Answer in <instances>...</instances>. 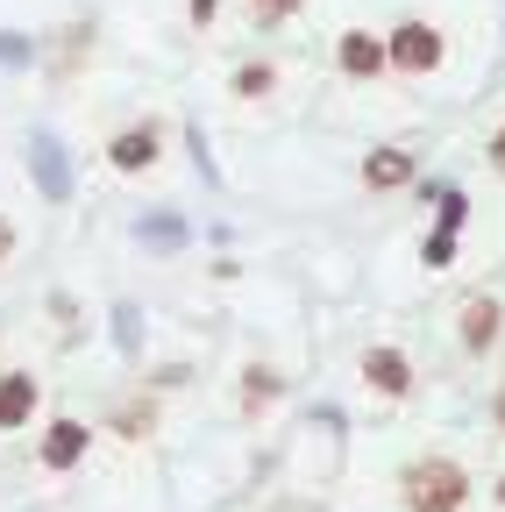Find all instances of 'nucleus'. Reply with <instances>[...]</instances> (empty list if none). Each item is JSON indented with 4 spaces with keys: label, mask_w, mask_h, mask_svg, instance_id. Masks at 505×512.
<instances>
[{
    "label": "nucleus",
    "mask_w": 505,
    "mask_h": 512,
    "mask_svg": "<svg viewBox=\"0 0 505 512\" xmlns=\"http://www.w3.org/2000/svg\"><path fill=\"white\" fill-rule=\"evenodd\" d=\"M399 498L406 512H463L470 505V470L449 463V456H420L399 470Z\"/></svg>",
    "instance_id": "nucleus-1"
},
{
    "label": "nucleus",
    "mask_w": 505,
    "mask_h": 512,
    "mask_svg": "<svg viewBox=\"0 0 505 512\" xmlns=\"http://www.w3.org/2000/svg\"><path fill=\"white\" fill-rule=\"evenodd\" d=\"M441 57H449V43H441V29H434V22H399V29H392V43H385V64H399L406 79H427Z\"/></svg>",
    "instance_id": "nucleus-2"
},
{
    "label": "nucleus",
    "mask_w": 505,
    "mask_h": 512,
    "mask_svg": "<svg viewBox=\"0 0 505 512\" xmlns=\"http://www.w3.org/2000/svg\"><path fill=\"white\" fill-rule=\"evenodd\" d=\"M29 171H36V192H43L50 207L72 200V164H65V143H57L50 128H36V136H29Z\"/></svg>",
    "instance_id": "nucleus-3"
},
{
    "label": "nucleus",
    "mask_w": 505,
    "mask_h": 512,
    "mask_svg": "<svg viewBox=\"0 0 505 512\" xmlns=\"http://www.w3.org/2000/svg\"><path fill=\"white\" fill-rule=\"evenodd\" d=\"M335 64L349 79H377L385 72V43H377L370 29H342V43H335Z\"/></svg>",
    "instance_id": "nucleus-4"
},
{
    "label": "nucleus",
    "mask_w": 505,
    "mask_h": 512,
    "mask_svg": "<svg viewBox=\"0 0 505 512\" xmlns=\"http://www.w3.org/2000/svg\"><path fill=\"white\" fill-rule=\"evenodd\" d=\"M498 335H505V306H498V299H484V292H477V299H463V349H477V356H484Z\"/></svg>",
    "instance_id": "nucleus-5"
},
{
    "label": "nucleus",
    "mask_w": 505,
    "mask_h": 512,
    "mask_svg": "<svg viewBox=\"0 0 505 512\" xmlns=\"http://www.w3.org/2000/svg\"><path fill=\"white\" fill-rule=\"evenodd\" d=\"M86 427L79 420H50V434H43V470H79V456H86Z\"/></svg>",
    "instance_id": "nucleus-6"
},
{
    "label": "nucleus",
    "mask_w": 505,
    "mask_h": 512,
    "mask_svg": "<svg viewBox=\"0 0 505 512\" xmlns=\"http://www.w3.org/2000/svg\"><path fill=\"white\" fill-rule=\"evenodd\" d=\"M29 413H36V377L29 370H8V377H0V434L29 427Z\"/></svg>",
    "instance_id": "nucleus-7"
},
{
    "label": "nucleus",
    "mask_w": 505,
    "mask_h": 512,
    "mask_svg": "<svg viewBox=\"0 0 505 512\" xmlns=\"http://www.w3.org/2000/svg\"><path fill=\"white\" fill-rule=\"evenodd\" d=\"M107 164L114 171H150L157 164V128L143 121V128H121V136L107 143Z\"/></svg>",
    "instance_id": "nucleus-8"
},
{
    "label": "nucleus",
    "mask_w": 505,
    "mask_h": 512,
    "mask_svg": "<svg viewBox=\"0 0 505 512\" xmlns=\"http://www.w3.org/2000/svg\"><path fill=\"white\" fill-rule=\"evenodd\" d=\"M363 377H370L385 399H406V392H413V363H406L399 349H370V356H363Z\"/></svg>",
    "instance_id": "nucleus-9"
},
{
    "label": "nucleus",
    "mask_w": 505,
    "mask_h": 512,
    "mask_svg": "<svg viewBox=\"0 0 505 512\" xmlns=\"http://www.w3.org/2000/svg\"><path fill=\"white\" fill-rule=\"evenodd\" d=\"M363 185H370V192L413 185V150H370V157H363Z\"/></svg>",
    "instance_id": "nucleus-10"
},
{
    "label": "nucleus",
    "mask_w": 505,
    "mask_h": 512,
    "mask_svg": "<svg viewBox=\"0 0 505 512\" xmlns=\"http://www.w3.org/2000/svg\"><path fill=\"white\" fill-rule=\"evenodd\" d=\"M278 399V370H242V413H264Z\"/></svg>",
    "instance_id": "nucleus-11"
},
{
    "label": "nucleus",
    "mask_w": 505,
    "mask_h": 512,
    "mask_svg": "<svg viewBox=\"0 0 505 512\" xmlns=\"http://www.w3.org/2000/svg\"><path fill=\"white\" fill-rule=\"evenodd\" d=\"M136 235H143L150 249H178V242H185V221H178V214H150Z\"/></svg>",
    "instance_id": "nucleus-12"
},
{
    "label": "nucleus",
    "mask_w": 505,
    "mask_h": 512,
    "mask_svg": "<svg viewBox=\"0 0 505 512\" xmlns=\"http://www.w3.org/2000/svg\"><path fill=\"white\" fill-rule=\"evenodd\" d=\"M292 15H299V0H249V22H257V29H278Z\"/></svg>",
    "instance_id": "nucleus-13"
},
{
    "label": "nucleus",
    "mask_w": 505,
    "mask_h": 512,
    "mask_svg": "<svg viewBox=\"0 0 505 512\" xmlns=\"http://www.w3.org/2000/svg\"><path fill=\"white\" fill-rule=\"evenodd\" d=\"M271 86H278L271 64H242V72H235V93H242V100H257V93H271Z\"/></svg>",
    "instance_id": "nucleus-14"
},
{
    "label": "nucleus",
    "mask_w": 505,
    "mask_h": 512,
    "mask_svg": "<svg viewBox=\"0 0 505 512\" xmlns=\"http://www.w3.org/2000/svg\"><path fill=\"white\" fill-rule=\"evenodd\" d=\"M456 264V228H434L427 235V271H449Z\"/></svg>",
    "instance_id": "nucleus-15"
},
{
    "label": "nucleus",
    "mask_w": 505,
    "mask_h": 512,
    "mask_svg": "<svg viewBox=\"0 0 505 512\" xmlns=\"http://www.w3.org/2000/svg\"><path fill=\"white\" fill-rule=\"evenodd\" d=\"M114 427L129 434V441H143V434H150V406H121V413H114Z\"/></svg>",
    "instance_id": "nucleus-16"
},
{
    "label": "nucleus",
    "mask_w": 505,
    "mask_h": 512,
    "mask_svg": "<svg viewBox=\"0 0 505 512\" xmlns=\"http://www.w3.org/2000/svg\"><path fill=\"white\" fill-rule=\"evenodd\" d=\"M470 221V200L463 192H441V228H463Z\"/></svg>",
    "instance_id": "nucleus-17"
},
{
    "label": "nucleus",
    "mask_w": 505,
    "mask_h": 512,
    "mask_svg": "<svg viewBox=\"0 0 505 512\" xmlns=\"http://www.w3.org/2000/svg\"><path fill=\"white\" fill-rule=\"evenodd\" d=\"M29 57H36V43H22V36L0 29V64H29Z\"/></svg>",
    "instance_id": "nucleus-18"
},
{
    "label": "nucleus",
    "mask_w": 505,
    "mask_h": 512,
    "mask_svg": "<svg viewBox=\"0 0 505 512\" xmlns=\"http://www.w3.org/2000/svg\"><path fill=\"white\" fill-rule=\"evenodd\" d=\"M185 15H193V22H200V29H207V22H214V15H221V0H185Z\"/></svg>",
    "instance_id": "nucleus-19"
},
{
    "label": "nucleus",
    "mask_w": 505,
    "mask_h": 512,
    "mask_svg": "<svg viewBox=\"0 0 505 512\" xmlns=\"http://www.w3.org/2000/svg\"><path fill=\"white\" fill-rule=\"evenodd\" d=\"M8 256H15V228H8V221H0V264H8Z\"/></svg>",
    "instance_id": "nucleus-20"
},
{
    "label": "nucleus",
    "mask_w": 505,
    "mask_h": 512,
    "mask_svg": "<svg viewBox=\"0 0 505 512\" xmlns=\"http://www.w3.org/2000/svg\"><path fill=\"white\" fill-rule=\"evenodd\" d=\"M491 164L505 171V128H498V136H491Z\"/></svg>",
    "instance_id": "nucleus-21"
},
{
    "label": "nucleus",
    "mask_w": 505,
    "mask_h": 512,
    "mask_svg": "<svg viewBox=\"0 0 505 512\" xmlns=\"http://www.w3.org/2000/svg\"><path fill=\"white\" fill-rule=\"evenodd\" d=\"M491 420H498V434H505V384H498V399H491Z\"/></svg>",
    "instance_id": "nucleus-22"
},
{
    "label": "nucleus",
    "mask_w": 505,
    "mask_h": 512,
    "mask_svg": "<svg viewBox=\"0 0 505 512\" xmlns=\"http://www.w3.org/2000/svg\"><path fill=\"white\" fill-rule=\"evenodd\" d=\"M498 498H505V484H498Z\"/></svg>",
    "instance_id": "nucleus-23"
}]
</instances>
